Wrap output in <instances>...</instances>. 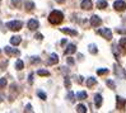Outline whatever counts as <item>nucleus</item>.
I'll list each match as a JSON object with an SVG mask.
<instances>
[{
  "mask_svg": "<svg viewBox=\"0 0 126 113\" xmlns=\"http://www.w3.org/2000/svg\"><path fill=\"white\" fill-rule=\"evenodd\" d=\"M64 20V14L60 10H52L48 15V22L51 24H60Z\"/></svg>",
  "mask_w": 126,
  "mask_h": 113,
  "instance_id": "nucleus-1",
  "label": "nucleus"
},
{
  "mask_svg": "<svg viewBox=\"0 0 126 113\" xmlns=\"http://www.w3.org/2000/svg\"><path fill=\"white\" fill-rule=\"evenodd\" d=\"M22 22H19V20H10V22H8L6 23V27H8V29H10V31H13V32H18V31H20L22 29Z\"/></svg>",
  "mask_w": 126,
  "mask_h": 113,
  "instance_id": "nucleus-2",
  "label": "nucleus"
},
{
  "mask_svg": "<svg viewBox=\"0 0 126 113\" xmlns=\"http://www.w3.org/2000/svg\"><path fill=\"white\" fill-rule=\"evenodd\" d=\"M98 34H101L103 38H106V40H112V32H111V29L110 28H102L98 31Z\"/></svg>",
  "mask_w": 126,
  "mask_h": 113,
  "instance_id": "nucleus-3",
  "label": "nucleus"
},
{
  "mask_svg": "<svg viewBox=\"0 0 126 113\" xmlns=\"http://www.w3.org/2000/svg\"><path fill=\"white\" fill-rule=\"evenodd\" d=\"M113 8L117 12H124L126 9V3L124 1V0H117V1H115V4H113Z\"/></svg>",
  "mask_w": 126,
  "mask_h": 113,
  "instance_id": "nucleus-4",
  "label": "nucleus"
},
{
  "mask_svg": "<svg viewBox=\"0 0 126 113\" xmlns=\"http://www.w3.org/2000/svg\"><path fill=\"white\" fill-rule=\"evenodd\" d=\"M115 74L117 75L118 78H122V79H126V71L122 69L120 65H115Z\"/></svg>",
  "mask_w": 126,
  "mask_h": 113,
  "instance_id": "nucleus-5",
  "label": "nucleus"
},
{
  "mask_svg": "<svg viewBox=\"0 0 126 113\" xmlns=\"http://www.w3.org/2000/svg\"><path fill=\"white\" fill-rule=\"evenodd\" d=\"M5 51V54L8 55V56H19L20 55V51L17 50V48H10V47H5L4 48Z\"/></svg>",
  "mask_w": 126,
  "mask_h": 113,
  "instance_id": "nucleus-6",
  "label": "nucleus"
},
{
  "mask_svg": "<svg viewBox=\"0 0 126 113\" xmlns=\"http://www.w3.org/2000/svg\"><path fill=\"white\" fill-rule=\"evenodd\" d=\"M116 103H117V109L118 111H125V104H126V99L121 97H116Z\"/></svg>",
  "mask_w": 126,
  "mask_h": 113,
  "instance_id": "nucleus-7",
  "label": "nucleus"
},
{
  "mask_svg": "<svg viewBox=\"0 0 126 113\" xmlns=\"http://www.w3.org/2000/svg\"><path fill=\"white\" fill-rule=\"evenodd\" d=\"M27 26L31 31H36V29L40 27V23H38V20H36V19H31V20H28Z\"/></svg>",
  "mask_w": 126,
  "mask_h": 113,
  "instance_id": "nucleus-8",
  "label": "nucleus"
},
{
  "mask_svg": "<svg viewBox=\"0 0 126 113\" xmlns=\"http://www.w3.org/2000/svg\"><path fill=\"white\" fill-rule=\"evenodd\" d=\"M91 24H92V27H99L102 24V19L98 15H93L91 18Z\"/></svg>",
  "mask_w": 126,
  "mask_h": 113,
  "instance_id": "nucleus-9",
  "label": "nucleus"
},
{
  "mask_svg": "<svg viewBox=\"0 0 126 113\" xmlns=\"http://www.w3.org/2000/svg\"><path fill=\"white\" fill-rule=\"evenodd\" d=\"M80 6H81V8H83L84 10H89V9H92V6H93L92 0H83Z\"/></svg>",
  "mask_w": 126,
  "mask_h": 113,
  "instance_id": "nucleus-10",
  "label": "nucleus"
},
{
  "mask_svg": "<svg viewBox=\"0 0 126 113\" xmlns=\"http://www.w3.org/2000/svg\"><path fill=\"white\" fill-rule=\"evenodd\" d=\"M60 31L65 34H69V36H77L78 32L75 31V29H71V28H68V27H65V28H61Z\"/></svg>",
  "mask_w": 126,
  "mask_h": 113,
  "instance_id": "nucleus-11",
  "label": "nucleus"
},
{
  "mask_svg": "<svg viewBox=\"0 0 126 113\" xmlns=\"http://www.w3.org/2000/svg\"><path fill=\"white\" fill-rule=\"evenodd\" d=\"M74 52H77L75 44H69V46L66 47V50H65V55H71V54H74Z\"/></svg>",
  "mask_w": 126,
  "mask_h": 113,
  "instance_id": "nucleus-12",
  "label": "nucleus"
},
{
  "mask_svg": "<svg viewBox=\"0 0 126 113\" xmlns=\"http://www.w3.org/2000/svg\"><path fill=\"white\" fill-rule=\"evenodd\" d=\"M22 42V38L19 36H13L12 38H10V43L13 44V46H18V44Z\"/></svg>",
  "mask_w": 126,
  "mask_h": 113,
  "instance_id": "nucleus-13",
  "label": "nucleus"
},
{
  "mask_svg": "<svg viewBox=\"0 0 126 113\" xmlns=\"http://www.w3.org/2000/svg\"><path fill=\"white\" fill-rule=\"evenodd\" d=\"M59 62V56L56 55V54H52L50 56V60H48V64L50 65H55V64H57Z\"/></svg>",
  "mask_w": 126,
  "mask_h": 113,
  "instance_id": "nucleus-14",
  "label": "nucleus"
},
{
  "mask_svg": "<svg viewBox=\"0 0 126 113\" xmlns=\"http://www.w3.org/2000/svg\"><path fill=\"white\" fill-rule=\"evenodd\" d=\"M94 102H95V107L99 108L102 105V95L101 94H95L94 95Z\"/></svg>",
  "mask_w": 126,
  "mask_h": 113,
  "instance_id": "nucleus-15",
  "label": "nucleus"
},
{
  "mask_svg": "<svg viewBox=\"0 0 126 113\" xmlns=\"http://www.w3.org/2000/svg\"><path fill=\"white\" fill-rule=\"evenodd\" d=\"M97 8L98 9H106L107 8V1L106 0H98L97 1Z\"/></svg>",
  "mask_w": 126,
  "mask_h": 113,
  "instance_id": "nucleus-16",
  "label": "nucleus"
},
{
  "mask_svg": "<svg viewBox=\"0 0 126 113\" xmlns=\"http://www.w3.org/2000/svg\"><path fill=\"white\" fill-rule=\"evenodd\" d=\"M97 84V79L95 78H89V79H87V86L88 88H92L93 85Z\"/></svg>",
  "mask_w": 126,
  "mask_h": 113,
  "instance_id": "nucleus-17",
  "label": "nucleus"
},
{
  "mask_svg": "<svg viewBox=\"0 0 126 113\" xmlns=\"http://www.w3.org/2000/svg\"><path fill=\"white\" fill-rule=\"evenodd\" d=\"M87 93L85 92H79V93H77V99H79V100H84V99H87Z\"/></svg>",
  "mask_w": 126,
  "mask_h": 113,
  "instance_id": "nucleus-18",
  "label": "nucleus"
},
{
  "mask_svg": "<svg viewBox=\"0 0 126 113\" xmlns=\"http://www.w3.org/2000/svg\"><path fill=\"white\" fill-rule=\"evenodd\" d=\"M26 9H27V10H33V9H34V3L27 0V1H26Z\"/></svg>",
  "mask_w": 126,
  "mask_h": 113,
  "instance_id": "nucleus-19",
  "label": "nucleus"
},
{
  "mask_svg": "<svg viewBox=\"0 0 126 113\" xmlns=\"http://www.w3.org/2000/svg\"><path fill=\"white\" fill-rule=\"evenodd\" d=\"M77 112L85 113L87 112V107H85V105H83V104H79V105H77Z\"/></svg>",
  "mask_w": 126,
  "mask_h": 113,
  "instance_id": "nucleus-20",
  "label": "nucleus"
},
{
  "mask_svg": "<svg viewBox=\"0 0 126 113\" xmlns=\"http://www.w3.org/2000/svg\"><path fill=\"white\" fill-rule=\"evenodd\" d=\"M24 67V62L22 61V60H18V61L16 62V69L17 70H22Z\"/></svg>",
  "mask_w": 126,
  "mask_h": 113,
  "instance_id": "nucleus-21",
  "label": "nucleus"
},
{
  "mask_svg": "<svg viewBox=\"0 0 126 113\" xmlns=\"http://www.w3.org/2000/svg\"><path fill=\"white\" fill-rule=\"evenodd\" d=\"M89 52H91V54H93V55H95L98 52L97 46H95V44H89Z\"/></svg>",
  "mask_w": 126,
  "mask_h": 113,
  "instance_id": "nucleus-22",
  "label": "nucleus"
},
{
  "mask_svg": "<svg viewBox=\"0 0 126 113\" xmlns=\"http://www.w3.org/2000/svg\"><path fill=\"white\" fill-rule=\"evenodd\" d=\"M118 44H120V47H122L126 51V37H122L120 40V42H118Z\"/></svg>",
  "mask_w": 126,
  "mask_h": 113,
  "instance_id": "nucleus-23",
  "label": "nucleus"
},
{
  "mask_svg": "<svg viewBox=\"0 0 126 113\" xmlns=\"http://www.w3.org/2000/svg\"><path fill=\"white\" fill-rule=\"evenodd\" d=\"M37 74H38L40 76H50V72L47 70H38V71H37Z\"/></svg>",
  "mask_w": 126,
  "mask_h": 113,
  "instance_id": "nucleus-24",
  "label": "nucleus"
},
{
  "mask_svg": "<svg viewBox=\"0 0 126 113\" xmlns=\"http://www.w3.org/2000/svg\"><path fill=\"white\" fill-rule=\"evenodd\" d=\"M29 61H31V64H38L41 60H40L38 56H32L31 58H29Z\"/></svg>",
  "mask_w": 126,
  "mask_h": 113,
  "instance_id": "nucleus-25",
  "label": "nucleus"
},
{
  "mask_svg": "<svg viewBox=\"0 0 126 113\" xmlns=\"http://www.w3.org/2000/svg\"><path fill=\"white\" fill-rule=\"evenodd\" d=\"M107 86H108L110 89H115V88H116L115 81H112V80H107Z\"/></svg>",
  "mask_w": 126,
  "mask_h": 113,
  "instance_id": "nucleus-26",
  "label": "nucleus"
},
{
  "mask_svg": "<svg viewBox=\"0 0 126 113\" xmlns=\"http://www.w3.org/2000/svg\"><path fill=\"white\" fill-rule=\"evenodd\" d=\"M6 86V79L3 78V79H0V89H3Z\"/></svg>",
  "mask_w": 126,
  "mask_h": 113,
  "instance_id": "nucleus-27",
  "label": "nucleus"
},
{
  "mask_svg": "<svg viewBox=\"0 0 126 113\" xmlns=\"http://www.w3.org/2000/svg\"><path fill=\"white\" fill-rule=\"evenodd\" d=\"M108 72V69H98L97 70V74L98 75H105V74H107Z\"/></svg>",
  "mask_w": 126,
  "mask_h": 113,
  "instance_id": "nucleus-28",
  "label": "nucleus"
},
{
  "mask_svg": "<svg viewBox=\"0 0 126 113\" xmlns=\"http://www.w3.org/2000/svg\"><path fill=\"white\" fill-rule=\"evenodd\" d=\"M37 94H38V97L41 98L42 100H46V99H47V95H46L45 93H43V92H38V93H37Z\"/></svg>",
  "mask_w": 126,
  "mask_h": 113,
  "instance_id": "nucleus-29",
  "label": "nucleus"
},
{
  "mask_svg": "<svg viewBox=\"0 0 126 113\" xmlns=\"http://www.w3.org/2000/svg\"><path fill=\"white\" fill-rule=\"evenodd\" d=\"M12 4H13L14 6H17V8H19L20 4H22V1H20V0H12Z\"/></svg>",
  "mask_w": 126,
  "mask_h": 113,
  "instance_id": "nucleus-30",
  "label": "nucleus"
},
{
  "mask_svg": "<svg viewBox=\"0 0 126 113\" xmlns=\"http://www.w3.org/2000/svg\"><path fill=\"white\" fill-rule=\"evenodd\" d=\"M68 99H69L71 103L75 100V99H74V93H73V92H69V94H68Z\"/></svg>",
  "mask_w": 126,
  "mask_h": 113,
  "instance_id": "nucleus-31",
  "label": "nucleus"
},
{
  "mask_svg": "<svg viewBox=\"0 0 126 113\" xmlns=\"http://www.w3.org/2000/svg\"><path fill=\"white\" fill-rule=\"evenodd\" d=\"M65 86H66V88H68V89L70 88V79H69L68 76H66V78H65Z\"/></svg>",
  "mask_w": 126,
  "mask_h": 113,
  "instance_id": "nucleus-32",
  "label": "nucleus"
},
{
  "mask_svg": "<svg viewBox=\"0 0 126 113\" xmlns=\"http://www.w3.org/2000/svg\"><path fill=\"white\" fill-rule=\"evenodd\" d=\"M24 112H33V109H32V105H31V104H27V105H26V109H24Z\"/></svg>",
  "mask_w": 126,
  "mask_h": 113,
  "instance_id": "nucleus-33",
  "label": "nucleus"
},
{
  "mask_svg": "<svg viewBox=\"0 0 126 113\" xmlns=\"http://www.w3.org/2000/svg\"><path fill=\"white\" fill-rule=\"evenodd\" d=\"M28 81H29V84H32V83H33V75L32 74L28 76Z\"/></svg>",
  "mask_w": 126,
  "mask_h": 113,
  "instance_id": "nucleus-34",
  "label": "nucleus"
},
{
  "mask_svg": "<svg viewBox=\"0 0 126 113\" xmlns=\"http://www.w3.org/2000/svg\"><path fill=\"white\" fill-rule=\"evenodd\" d=\"M68 64H69V65H74V60H73V57H69V58H68Z\"/></svg>",
  "mask_w": 126,
  "mask_h": 113,
  "instance_id": "nucleus-35",
  "label": "nucleus"
},
{
  "mask_svg": "<svg viewBox=\"0 0 126 113\" xmlns=\"http://www.w3.org/2000/svg\"><path fill=\"white\" fill-rule=\"evenodd\" d=\"M36 38H37V40H42V38H43V36L40 34V33H37V34H36Z\"/></svg>",
  "mask_w": 126,
  "mask_h": 113,
  "instance_id": "nucleus-36",
  "label": "nucleus"
},
{
  "mask_svg": "<svg viewBox=\"0 0 126 113\" xmlns=\"http://www.w3.org/2000/svg\"><path fill=\"white\" fill-rule=\"evenodd\" d=\"M116 32H118V33H126V29H116Z\"/></svg>",
  "mask_w": 126,
  "mask_h": 113,
  "instance_id": "nucleus-37",
  "label": "nucleus"
},
{
  "mask_svg": "<svg viewBox=\"0 0 126 113\" xmlns=\"http://www.w3.org/2000/svg\"><path fill=\"white\" fill-rule=\"evenodd\" d=\"M56 3H59V4H64V3H65V0H56Z\"/></svg>",
  "mask_w": 126,
  "mask_h": 113,
  "instance_id": "nucleus-38",
  "label": "nucleus"
},
{
  "mask_svg": "<svg viewBox=\"0 0 126 113\" xmlns=\"http://www.w3.org/2000/svg\"><path fill=\"white\" fill-rule=\"evenodd\" d=\"M78 83H83V76H79L78 78Z\"/></svg>",
  "mask_w": 126,
  "mask_h": 113,
  "instance_id": "nucleus-39",
  "label": "nucleus"
},
{
  "mask_svg": "<svg viewBox=\"0 0 126 113\" xmlns=\"http://www.w3.org/2000/svg\"><path fill=\"white\" fill-rule=\"evenodd\" d=\"M1 102H3V97H1V95H0V103H1Z\"/></svg>",
  "mask_w": 126,
  "mask_h": 113,
  "instance_id": "nucleus-40",
  "label": "nucleus"
},
{
  "mask_svg": "<svg viewBox=\"0 0 126 113\" xmlns=\"http://www.w3.org/2000/svg\"><path fill=\"white\" fill-rule=\"evenodd\" d=\"M0 54H1V50H0Z\"/></svg>",
  "mask_w": 126,
  "mask_h": 113,
  "instance_id": "nucleus-41",
  "label": "nucleus"
}]
</instances>
